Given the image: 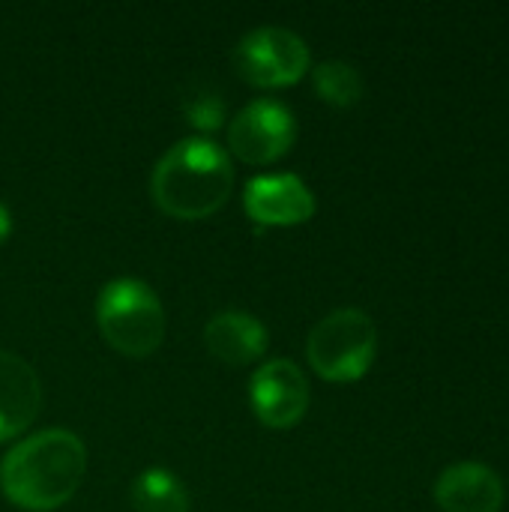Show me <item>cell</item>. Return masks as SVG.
Wrapping results in <instances>:
<instances>
[{"mask_svg":"<svg viewBox=\"0 0 509 512\" xmlns=\"http://www.w3.org/2000/svg\"><path fill=\"white\" fill-rule=\"evenodd\" d=\"M96 324L105 342L132 357H150L165 339V309L141 279H111L96 297Z\"/></svg>","mask_w":509,"mask_h":512,"instance_id":"cell-3","label":"cell"},{"mask_svg":"<svg viewBox=\"0 0 509 512\" xmlns=\"http://www.w3.org/2000/svg\"><path fill=\"white\" fill-rule=\"evenodd\" d=\"M378 351L375 321L363 309H336L321 318L306 342L309 366L333 384L357 381L369 372Z\"/></svg>","mask_w":509,"mask_h":512,"instance_id":"cell-4","label":"cell"},{"mask_svg":"<svg viewBox=\"0 0 509 512\" xmlns=\"http://www.w3.org/2000/svg\"><path fill=\"white\" fill-rule=\"evenodd\" d=\"M297 138V120L288 105L276 99H255L234 114L228 126V147L249 165H270L282 159Z\"/></svg>","mask_w":509,"mask_h":512,"instance_id":"cell-6","label":"cell"},{"mask_svg":"<svg viewBox=\"0 0 509 512\" xmlns=\"http://www.w3.org/2000/svg\"><path fill=\"white\" fill-rule=\"evenodd\" d=\"M84 471L81 438L66 429H45L9 450L0 465V489L18 510L51 512L78 492Z\"/></svg>","mask_w":509,"mask_h":512,"instance_id":"cell-1","label":"cell"},{"mask_svg":"<svg viewBox=\"0 0 509 512\" xmlns=\"http://www.w3.org/2000/svg\"><path fill=\"white\" fill-rule=\"evenodd\" d=\"M42 408V384L27 360L0 351V444L18 438Z\"/></svg>","mask_w":509,"mask_h":512,"instance_id":"cell-10","label":"cell"},{"mask_svg":"<svg viewBox=\"0 0 509 512\" xmlns=\"http://www.w3.org/2000/svg\"><path fill=\"white\" fill-rule=\"evenodd\" d=\"M234 66L255 87H288L309 72V45L288 27H255L237 42Z\"/></svg>","mask_w":509,"mask_h":512,"instance_id":"cell-5","label":"cell"},{"mask_svg":"<svg viewBox=\"0 0 509 512\" xmlns=\"http://www.w3.org/2000/svg\"><path fill=\"white\" fill-rule=\"evenodd\" d=\"M183 114L189 120L192 129L198 132H216L225 123V102L216 90H201L195 87V93H189L183 99Z\"/></svg>","mask_w":509,"mask_h":512,"instance_id":"cell-14","label":"cell"},{"mask_svg":"<svg viewBox=\"0 0 509 512\" xmlns=\"http://www.w3.org/2000/svg\"><path fill=\"white\" fill-rule=\"evenodd\" d=\"M312 84L318 96L336 108H351L363 99V78L345 60H324L312 72Z\"/></svg>","mask_w":509,"mask_h":512,"instance_id":"cell-13","label":"cell"},{"mask_svg":"<svg viewBox=\"0 0 509 512\" xmlns=\"http://www.w3.org/2000/svg\"><path fill=\"white\" fill-rule=\"evenodd\" d=\"M204 342L216 360L228 366H246L264 357L270 336H267V327L255 315L240 312V309H225L207 321Z\"/></svg>","mask_w":509,"mask_h":512,"instance_id":"cell-11","label":"cell"},{"mask_svg":"<svg viewBox=\"0 0 509 512\" xmlns=\"http://www.w3.org/2000/svg\"><path fill=\"white\" fill-rule=\"evenodd\" d=\"M249 396H252V408L264 426L291 429L306 417L309 381L297 363L279 357V360H267L264 366H258V372L252 375Z\"/></svg>","mask_w":509,"mask_h":512,"instance_id":"cell-7","label":"cell"},{"mask_svg":"<svg viewBox=\"0 0 509 512\" xmlns=\"http://www.w3.org/2000/svg\"><path fill=\"white\" fill-rule=\"evenodd\" d=\"M234 189V165L210 138L177 141L153 168L150 192L162 213L174 219L213 216Z\"/></svg>","mask_w":509,"mask_h":512,"instance_id":"cell-2","label":"cell"},{"mask_svg":"<svg viewBox=\"0 0 509 512\" xmlns=\"http://www.w3.org/2000/svg\"><path fill=\"white\" fill-rule=\"evenodd\" d=\"M504 498V480L480 462L450 465L435 483V501L444 512H501Z\"/></svg>","mask_w":509,"mask_h":512,"instance_id":"cell-9","label":"cell"},{"mask_svg":"<svg viewBox=\"0 0 509 512\" xmlns=\"http://www.w3.org/2000/svg\"><path fill=\"white\" fill-rule=\"evenodd\" d=\"M9 231H12V216H9V207H6V204L0 201V246L6 243Z\"/></svg>","mask_w":509,"mask_h":512,"instance_id":"cell-15","label":"cell"},{"mask_svg":"<svg viewBox=\"0 0 509 512\" xmlns=\"http://www.w3.org/2000/svg\"><path fill=\"white\" fill-rule=\"evenodd\" d=\"M243 204L258 225H273V228L303 225L315 213V195L297 174L252 177L246 183Z\"/></svg>","mask_w":509,"mask_h":512,"instance_id":"cell-8","label":"cell"},{"mask_svg":"<svg viewBox=\"0 0 509 512\" xmlns=\"http://www.w3.org/2000/svg\"><path fill=\"white\" fill-rule=\"evenodd\" d=\"M132 507L135 512H189V492L177 474L150 468L132 486Z\"/></svg>","mask_w":509,"mask_h":512,"instance_id":"cell-12","label":"cell"}]
</instances>
